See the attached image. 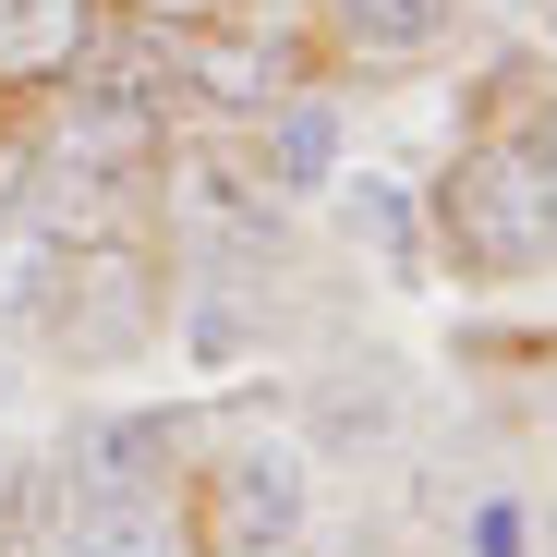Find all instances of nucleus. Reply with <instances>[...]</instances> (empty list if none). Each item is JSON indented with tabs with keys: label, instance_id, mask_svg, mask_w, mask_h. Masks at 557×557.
I'll use <instances>...</instances> for the list:
<instances>
[{
	"label": "nucleus",
	"instance_id": "obj_1",
	"mask_svg": "<svg viewBox=\"0 0 557 557\" xmlns=\"http://www.w3.org/2000/svg\"><path fill=\"white\" fill-rule=\"evenodd\" d=\"M436 231L460 267L485 278H521V267H557V98L485 146H460L448 195H436Z\"/></svg>",
	"mask_w": 557,
	"mask_h": 557
},
{
	"label": "nucleus",
	"instance_id": "obj_2",
	"mask_svg": "<svg viewBox=\"0 0 557 557\" xmlns=\"http://www.w3.org/2000/svg\"><path fill=\"white\" fill-rule=\"evenodd\" d=\"M61 351L73 363H110V351H134L146 327H158V292H146V255L122 243V231H85V243H61Z\"/></svg>",
	"mask_w": 557,
	"mask_h": 557
},
{
	"label": "nucleus",
	"instance_id": "obj_3",
	"mask_svg": "<svg viewBox=\"0 0 557 557\" xmlns=\"http://www.w3.org/2000/svg\"><path fill=\"white\" fill-rule=\"evenodd\" d=\"M292 533H304V460L292 448H231L195 485V545L207 557H267Z\"/></svg>",
	"mask_w": 557,
	"mask_h": 557
},
{
	"label": "nucleus",
	"instance_id": "obj_4",
	"mask_svg": "<svg viewBox=\"0 0 557 557\" xmlns=\"http://www.w3.org/2000/svg\"><path fill=\"white\" fill-rule=\"evenodd\" d=\"M49 557H170V485H110V473H73Z\"/></svg>",
	"mask_w": 557,
	"mask_h": 557
},
{
	"label": "nucleus",
	"instance_id": "obj_5",
	"mask_svg": "<svg viewBox=\"0 0 557 557\" xmlns=\"http://www.w3.org/2000/svg\"><path fill=\"white\" fill-rule=\"evenodd\" d=\"M98 13L110 0H0V98L73 85L85 61H98Z\"/></svg>",
	"mask_w": 557,
	"mask_h": 557
},
{
	"label": "nucleus",
	"instance_id": "obj_6",
	"mask_svg": "<svg viewBox=\"0 0 557 557\" xmlns=\"http://www.w3.org/2000/svg\"><path fill=\"white\" fill-rule=\"evenodd\" d=\"M339 25H351L363 49H436L448 0H339Z\"/></svg>",
	"mask_w": 557,
	"mask_h": 557
},
{
	"label": "nucleus",
	"instance_id": "obj_7",
	"mask_svg": "<svg viewBox=\"0 0 557 557\" xmlns=\"http://www.w3.org/2000/svg\"><path fill=\"white\" fill-rule=\"evenodd\" d=\"M122 25H146V37H170V25H243L255 0H110Z\"/></svg>",
	"mask_w": 557,
	"mask_h": 557
},
{
	"label": "nucleus",
	"instance_id": "obj_8",
	"mask_svg": "<svg viewBox=\"0 0 557 557\" xmlns=\"http://www.w3.org/2000/svg\"><path fill=\"white\" fill-rule=\"evenodd\" d=\"M0 207H13V134H0Z\"/></svg>",
	"mask_w": 557,
	"mask_h": 557
},
{
	"label": "nucleus",
	"instance_id": "obj_9",
	"mask_svg": "<svg viewBox=\"0 0 557 557\" xmlns=\"http://www.w3.org/2000/svg\"><path fill=\"white\" fill-rule=\"evenodd\" d=\"M545 557H557V533H545Z\"/></svg>",
	"mask_w": 557,
	"mask_h": 557
}]
</instances>
